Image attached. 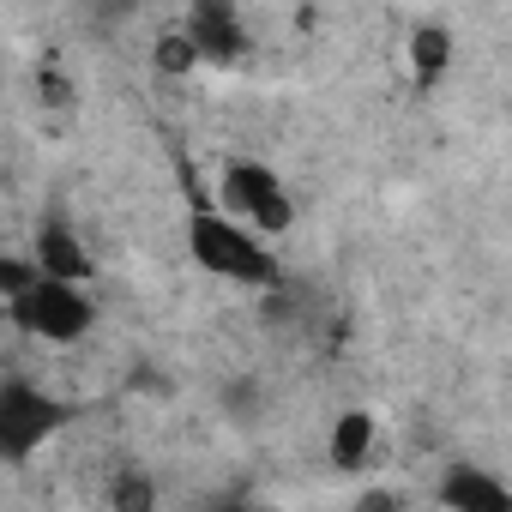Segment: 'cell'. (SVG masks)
<instances>
[{
  "label": "cell",
  "instance_id": "6da1fadb",
  "mask_svg": "<svg viewBox=\"0 0 512 512\" xmlns=\"http://www.w3.org/2000/svg\"><path fill=\"white\" fill-rule=\"evenodd\" d=\"M181 241H187V260L205 278L229 284V290H253V296L284 290V260H278L272 235H260L253 223L229 217L223 205H193Z\"/></svg>",
  "mask_w": 512,
  "mask_h": 512
},
{
  "label": "cell",
  "instance_id": "7a4b0ae2",
  "mask_svg": "<svg viewBox=\"0 0 512 512\" xmlns=\"http://www.w3.org/2000/svg\"><path fill=\"white\" fill-rule=\"evenodd\" d=\"M7 302V320L19 338L31 344H49V350H73L97 332V302H91V284H73V278H55V272H37L25 290L0 296Z\"/></svg>",
  "mask_w": 512,
  "mask_h": 512
},
{
  "label": "cell",
  "instance_id": "3957f363",
  "mask_svg": "<svg viewBox=\"0 0 512 512\" xmlns=\"http://www.w3.org/2000/svg\"><path fill=\"white\" fill-rule=\"evenodd\" d=\"M73 422V404L49 386H37L31 374H7L0 380V464L31 470V458Z\"/></svg>",
  "mask_w": 512,
  "mask_h": 512
},
{
  "label": "cell",
  "instance_id": "277c9868",
  "mask_svg": "<svg viewBox=\"0 0 512 512\" xmlns=\"http://www.w3.org/2000/svg\"><path fill=\"white\" fill-rule=\"evenodd\" d=\"M217 205L272 241L296 229V193L266 157H223L217 163Z\"/></svg>",
  "mask_w": 512,
  "mask_h": 512
},
{
  "label": "cell",
  "instance_id": "5b68a950",
  "mask_svg": "<svg viewBox=\"0 0 512 512\" xmlns=\"http://www.w3.org/2000/svg\"><path fill=\"white\" fill-rule=\"evenodd\" d=\"M181 25L199 49V61L211 73H235L247 61V19H241V0H187Z\"/></svg>",
  "mask_w": 512,
  "mask_h": 512
},
{
  "label": "cell",
  "instance_id": "8992f818",
  "mask_svg": "<svg viewBox=\"0 0 512 512\" xmlns=\"http://www.w3.org/2000/svg\"><path fill=\"white\" fill-rule=\"evenodd\" d=\"M434 506H446V512H512V482H500L488 464H446L434 482Z\"/></svg>",
  "mask_w": 512,
  "mask_h": 512
},
{
  "label": "cell",
  "instance_id": "52a82bcc",
  "mask_svg": "<svg viewBox=\"0 0 512 512\" xmlns=\"http://www.w3.org/2000/svg\"><path fill=\"white\" fill-rule=\"evenodd\" d=\"M31 260L55 278H73V284H91L97 278V260H91V247L85 235L67 223V217H43L37 235H31Z\"/></svg>",
  "mask_w": 512,
  "mask_h": 512
},
{
  "label": "cell",
  "instance_id": "ba28073f",
  "mask_svg": "<svg viewBox=\"0 0 512 512\" xmlns=\"http://www.w3.org/2000/svg\"><path fill=\"white\" fill-rule=\"evenodd\" d=\"M404 61H410V79L416 85H440L452 67H458V37L446 19H416L410 25V43H404Z\"/></svg>",
  "mask_w": 512,
  "mask_h": 512
},
{
  "label": "cell",
  "instance_id": "9c48e42d",
  "mask_svg": "<svg viewBox=\"0 0 512 512\" xmlns=\"http://www.w3.org/2000/svg\"><path fill=\"white\" fill-rule=\"evenodd\" d=\"M374 440H380L374 410H344V416L332 422V434H326V458H332L338 470H362V464L374 458Z\"/></svg>",
  "mask_w": 512,
  "mask_h": 512
},
{
  "label": "cell",
  "instance_id": "30bf717a",
  "mask_svg": "<svg viewBox=\"0 0 512 512\" xmlns=\"http://www.w3.org/2000/svg\"><path fill=\"white\" fill-rule=\"evenodd\" d=\"M151 67L163 73V79H187L193 67H205L199 61V49H193V37H187V25L175 19V25H163L157 31V43H151Z\"/></svg>",
  "mask_w": 512,
  "mask_h": 512
},
{
  "label": "cell",
  "instance_id": "8fae6325",
  "mask_svg": "<svg viewBox=\"0 0 512 512\" xmlns=\"http://www.w3.org/2000/svg\"><path fill=\"white\" fill-rule=\"evenodd\" d=\"M157 500V488H151V476H121L115 488H109V506H121V512H145Z\"/></svg>",
  "mask_w": 512,
  "mask_h": 512
}]
</instances>
